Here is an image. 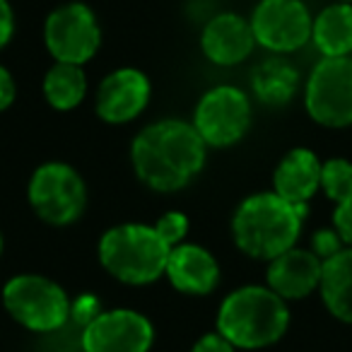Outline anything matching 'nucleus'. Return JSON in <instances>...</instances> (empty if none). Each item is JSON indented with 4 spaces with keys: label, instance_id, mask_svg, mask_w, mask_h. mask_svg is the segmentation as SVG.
<instances>
[{
    "label": "nucleus",
    "instance_id": "f257e3e1",
    "mask_svg": "<svg viewBox=\"0 0 352 352\" xmlns=\"http://www.w3.org/2000/svg\"><path fill=\"white\" fill-rule=\"evenodd\" d=\"M208 145L191 121L162 118L145 126L131 145L135 176L157 193L186 188L206 166Z\"/></svg>",
    "mask_w": 352,
    "mask_h": 352
},
{
    "label": "nucleus",
    "instance_id": "f03ea898",
    "mask_svg": "<svg viewBox=\"0 0 352 352\" xmlns=\"http://www.w3.org/2000/svg\"><path fill=\"white\" fill-rule=\"evenodd\" d=\"M307 206H292L275 191L254 193L232 217V236L239 251L258 261H273L299 239Z\"/></svg>",
    "mask_w": 352,
    "mask_h": 352
},
{
    "label": "nucleus",
    "instance_id": "7ed1b4c3",
    "mask_svg": "<svg viewBox=\"0 0 352 352\" xmlns=\"http://www.w3.org/2000/svg\"><path fill=\"white\" fill-rule=\"evenodd\" d=\"M287 328V302L261 285H246L230 292L217 311V333H222L236 350H261L275 345Z\"/></svg>",
    "mask_w": 352,
    "mask_h": 352
},
{
    "label": "nucleus",
    "instance_id": "20e7f679",
    "mask_svg": "<svg viewBox=\"0 0 352 352\" xmlns=\"http://www.w3.org/2000/svg\"><path fill=\"white\" fill-rule=\"evenodd\" d=\"M99 263L123 285H150L166 270L171 246L157 234L155 227L116 225L99 239Z\"/></svg>",
    "mask_w": 352,
    "mask_h": 352
},
{
    "label": "nucleus",
    "instance_id": "39448f33",
    "mask_svg": "<svg viewBox=\"0 0 352 352\" xmlns=\"http://www.w3.org/2000/svg\"><path fill=\"white\" fill-rule=\"evenodd\" d=\"M70 297L46 275H15L3 287L6 311L32 333H54L70 321Z\"/></svg>",
    "mask_w": 352,
    "mask_h": 352
},
{
    "label": "nucleus",
    "instance_id": "423d86ee",
    "mask_svg": "<svg viewBox=\"0 0 352 352\" xmlns=\"http://www.w3.org/2000/svg\"><path fill=\"white\" fill-rule=\"evenodd\" d=\"M27 201L41 222L65 227L82 217L87 208V186L75 166L65 162H46L32 174Z\"/></svg>",
    "mask_w": 352,
    "mask_h": 352
},
{
    "label": "nucleus",
    "instance_id": "0eeeda50",
    "mask_svg": "<svg viewBox=\"0 0 352 352\" xmlns=\"http://www.w3.org/2000/svg\"><path fill=\"white\" fill-rule=\"evenodd\" d=\"M44 44L56 63L85 65L102 46V27L85 3H65L44 22Z\"/></svg>",
    "mask_w": 352,
    "mask_h": 352
},
{
    "label": "nucleus",
    "instance_id": "6e6552de",
    "mask_svg": "<svg viewBox=\"0 0 352 352\" xmlns=\"http://www.w3.org/2000/svg\"><path fill=\"white\" fill-rule=\"evenodd\" d=\"M309 116L326 128L352 126V58H321L304 92Z\"/></svg>",
    "mask_w": 352,
    "mask_h": 352
},
{
    "label": "nucleus",
    "instance_id": "1a4fd4ad",
    "mask_svg": "<svg viewBox=\"0 0 352 352\" xmlns=\"http://www.w3.org/2000/svg\"><path fill=\"white\" fill-rule=\"evenodd\" d=\"M191 123L208 147H232L251 128V102L244 89L217 85L201 97Z\"/></svg>",
    "mask_w": 352,
    "mask_h": 352
},
{
    "label": "nucleus",
    "instance_id": "9d476101",
    "mask_svg": "<svg viewBox=\"0 0 352 352\" xmlns=\"http://www.w3.org/2000/svg\"><path fill=\"white\" fill-rule=\"evenodd\" d=\"M249 22L256 44L273 54H292L311 39L314 20L302 0H261Z\"/></svg>",
    "mask_w": 352,
    "mask_h": 352
},
{
    "label": "nucleus",
    "instance_id": "9b49d317",
    "mask_svg": "<svg viewBox=\"0 0 352 352\" xmlns=\"http://www.w3.org/2000/svg\"><path fill=\"white\" fill-rule=\"evenodd\" d=\"M85 352H150L155 326L135 309L102 311L80 336Z\"/></svg>",
    "mask_w": 352,
    "mask_h": 352
},
{
    "label": "nucleus",
    "instance_id": "f8f14e48",
    "mask_svg": "<svg viewBox=\"0 0 352 352\" xmlns=\"http://www.w3.org/2000/svg\"><path fill=\"white\" fill-rule=\"evenodd\" d=\"M150 80L138 68H118L102 80L94 97L97 116L104 123L123 126L145 111L150 102Z\"/></svg>",
    "mask_w": 352,
    "mask_h": 352
},
{
    "label": "nucleus",
    "instance_id": "ddd939ff",
    "mask_svg": "<svg viewBox=\"0 0 352 352\" xmlns=\"http://www.w3.org/2000/svg\"><path fill=\"white\" fill-rule=\"evenodd\" d=\"M256 36L251 22L236 12H220L210 17L201 32V51L210 63L230 68L251 56Z\"/></svg>",
    "mask_w": 352,
    "mask_h": 352
},
{
    "label": "nucleus",
    "instance_id": "4468645a",
    "mask_svg": "<svg viewBox=\"0 0 352 352\" xmlns=\"http://www.w3.org/2000/svg\"><path fill=\"white\" fill-rule=\"evenodd\" d=\"M164 275L176 292L191 297H206L220 285V265L215 256L198 244L174 246Z\"/></svg>",
    "mask_w": 352,
    "mask_h": 352
},
{
    "label": "nucleus",
    "instance_id": "2eb2a0df",
    "mask_svg": "<svg viewBox=\"0 0 352 352\" xmlns=\"http://www.w3.org/2000/svg\"><path fill=\"white\" fill-rule=\"evenodd\" d=\"M321 273L323 261L314 251L292 246L270 261L265 280H268V287L287 302V299L309 297L321 285Z\"/></svg>",
    "mask_w": 352,
    "mask_h": 352
},
{
    "label": "nucleus",
    "instance_id": "dca6fc26",
    "mask_svg": "<svg viewBox=\"0 0 352 352\" xmlns=\"http://www.w3.org/2000/svg\"><path fill=\"white\" fill-rule=\"evenodd\" d=\"M321 162L307 147L289 150L273 174V191L292 206H307L321 188Z\"/></svg>",
    "mask_w": 352,
    "mask_h": 352
},
{
    "label": "nucleus",
    "instance_id": "f3484780",
    "mask_svg": "<svg viewBox=\"0 0 352 352\" xmlns=\"http://www.w3.org/2000/svg\"><path fill=\"white\" fill-rule=\"evenodd\" d=\"M321 297L336 318L352 323V249H342L323 261Z\"/></svg>",
    "mask_w": 352,
    "mask_h": 352
},
{
    "label": "nucleus",
    "instance_id": "a211bd4d",
    "mask_svg": "<svg viewBox=\"0 0 352 352\" xmlns=\"http://www.w3.org/2000/svg\"><path fill=\"white\" fill-rule=\"evenodd\" d=\"M311 41L323 54V58L352 54V6L333 3L316 15L311 27Z\"/></svg>",
    "mask_w": 352,
    "mask_h": 352
},
{
    "label": "nucleus",
    "instance_id": "6ab92c4d",
    "mask_svg": "<svg viewBox=\"0 0 352 352\" xmlns=\"http://www.w3.org/2000/svg\"><path fill=\"white\" fill-rule=\"evenodd\" d=\"M251 87L263 104L280 107V104H287L294 97L299 87V73L285 58H268L254 70Z\"/></svg>",
    "mask_w": 352,
    "mask_h": 352
},
{
    "label": "nucleus",
    "instance_id": "aec40b11",
    "mask_svg": "<svg viewBox=\"0 0 352 352\" xmlns=\"http://www.w3.org/2000/svg\"><path fill=\"white\" fill-rule=\"evenodd\" d=\"M44 97L56 111H73L87 97V75L82 65L54 63L44 78Z\"/></svg>",
    "mask_w": 352,
    "mask_h": 352
},
{
    "label": "nucleus",
    "instance_id": "412c9836",
    "mask_svg": "<svg viewBox=\"0 0 352 352\" xmlns=\"http://www.w3.org/2000/svg\"><path fill=\"white\" fill-rule=\"evenodd\" d=\"M321 188L333 203H345L352 198V162L347 160H328L321 166Z\"/></svg>",
    "mask_w": 352,
    "mask_h": 352
},
{
    "label": "nucleus",
    "instance_id": "4be33fe9",
    "mask_svg": "<svg viewBox=\"0 0 352 352\" xmlns=\"http://www.w3.org/2000/svg\"><path fill=\"white\" fill-rule=\"evenodd\" d=\"M155 230H157V234H160L162 239H164L166 244L174 249V246L184 244V239H186L188 217L184 215V212H179V210H169L155 222Z\"/></svg>",
    "mask_w": 352,
    "mask_h": 352
},
{
    "label": "nucleus",
    "instance_id": "5701e85b",
    "mask_svg": "<svg viewBox=\"0 0 352 352\" xmlns=\"http://www.w3.org/2000/svg\"><path fill=\"white\" fill-rule=\"evenodd\" d=\"M99 314H102V307H99V299L94 297V294L85 292V294H80V297H75V302L70 304V318H73L80 328L89 326Z\"/></svg>",
    "mask_w": 352,
    "mask_h": 352
},
{
    "label": "nucleus",
    "instance_id": "b1692460",
    "mask_svg": "<svg viewBox=\"0 0 352 352\" xmlns=\"http://www.w3.org/2000/svg\"><path fill=\"white\" fill-rule=\"evenodd\" d=\"M311 251L321 261H328L331 256H336L338 251H342V239L336 230H318L311 239Z\"/></svg>",
    "mask_w": 352,
    "mask_h": 352
},
{
    "label": "nucleus",
    "instance_id": "393cba45",
    "mask_svg": "<svg viewBox=\"0 0 352 352\" xmlns=\"http://www.w3.org/2000/svg\"><path fill=\"white\" fill-rule=\"evenodd\" d=\"M333 225H336V232L340 234L342 244H347L352 249V198L336 208V212H333Z\"/></svg>",
    "mask_w": 352,
    "mask_h": 352
},
{
    "label": "nucleus",
    "instance_id": "a878e982",
    "mask_svg": "<svg viewBox=\"0 0 352 352\" xmlns=\"http://www.w3.org/2000/svg\"><path fill=\"white\" fill-rule=\"evenodd\" d=\"M191 352H236V347L227 340L222 333H206L203 338H198V342L191 347Z\"/></svg>",
    "mask_w": 352,
    "mask_h": 352
},
{
    "label": "nucleus",
    "instance_id": "bb28decb",
    "mask_svg": "<svg viewBox=\"0 0 352 352\" xmlns=\"http://www.w3.org/2000/svg\"><path fill=\"white\" fill-rule=\"evenodd\" d=\"M15 34V12L8 0H0V49H6Z\"/></svg>",
    "mask_w": 352,
    "mask_h": 352
},
{
    "label": "nucleus",
    "instance_id": "cd10ccee",
    "mask_svg": "<svg viewBox=\"0 0 352 352\" xmlns=\"http://www.w3.org/2000/svg\"><path fill=\"white\" fill-rule=\"evenodd\" d=\"M15 94H17V87H15V80H12L10 70L6 65H0V111H6L12 102H15Z\"/></svg>",
    "mask_w": 352,
    "mask_h": 352
},
{
    "label": "nucleus",
    "instance_id": "c85d7f7f",
    "mask_svg": "<svg viewBox=\"0 0 352 352\" xmlns=\"http://www.w3.org/2000/svg\"><path fill=\"white\" fill-rule=\"evenodd\" d=\"M0 254H3V234H0Z\"/></svg>",
    "mask_w": 352,
    "mask_h": 352
},
{
    "label": "nucleus",
    "instance_id": "c756f323",
    "mask_svg": "<svg viewBox=\"0 0 352 352\" xmlns=\"http://www.w3.org/2000/svg\"><path fill=\"white\" fill-rule=\"evenodd\" d=\"M340 3H352V0H340Z\"/></svg>",
    "mask_w": 352,
    "mask_h": 352
},
{
    "label": "nucleus",
    "instance_id": "7c9ffc66",
    "mask_svg": "<svg viewBox=\"0 0 352 352\" xmlns=\"http://www.w3.org/2000/svg\"><path fill=\"white\" fill-rule=\"evenodd\" d=\"M80 352H85V350H80Z\"/></svg>",
    "mask_w": 352,
    "mask_h": 352
}]
</instances>
